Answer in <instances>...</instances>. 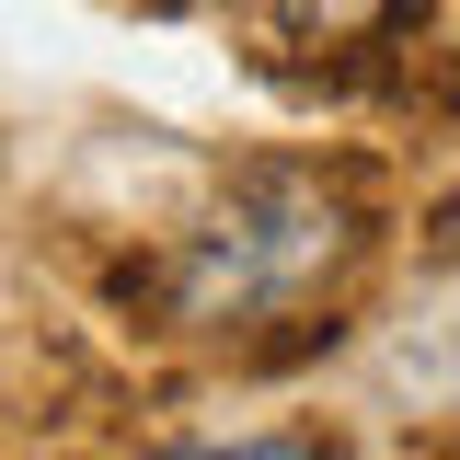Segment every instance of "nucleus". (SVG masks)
I'll list each match as a JSON object with an SVG mask.
<instances>
[{"label":"nucleus","mask_w":460,"mask_h":460,"mask_svg":"<svg viewBox=\"0 0 460 460\" xmlns=\"http://www.w3.org/2000/svg\"><path fill=\"white\" fill-rule=\"evenodd\" d=\"M357 253H368V196H357V172L253 162L208 219L184 230L162 299H172V323H196V334H242V323L299 311V299L323 277H345Z\"/></svg>","instance_id":"nucleus-1"},{"label":"nucleus","mask_w":460,"mask_h":460,"mask_svg":"<svg viewBox=\"0 0 460 460\" xmlns=\"http://www.w3.org/2000/svg\"><path fill=\"white\" fill-rule=\"evenodd\" d=\"M265 12L299 47H368V35H402L414 23V0H265Z\"/></svg>","instance_id":"nucleus-2"},{"label":"nucleus","mask_w":460,"mask_h":460,"mask_svg":"<svg viewBox=\"0 0 460 460\" xmlns=\"http://www.w3.org/2000/svg\"><path fill=\"white\" fill-rule=\"evenodd\" d=\"M150 460H334V438H311V426H253V438H184V449H150Z\"/></svg>","instance_id":"nucleus-3"}]
</instances>
